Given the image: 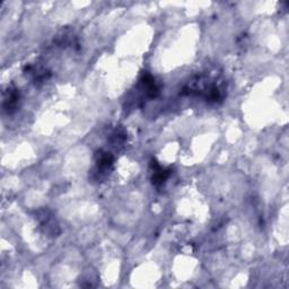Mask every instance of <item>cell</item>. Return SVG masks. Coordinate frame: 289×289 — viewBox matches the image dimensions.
I'll return each instance as SVG.
<instances>
[{
    "label": "cell",
    "mask_w": 289,
    "mask_h": 289,
    "mask_svg": "<svg viewBox=\"0 0 289 289\" xmlns=\"http://www.w3.org/2000/svg\"><path fill=\"white\" fill-rule=\"evenodd\" d=\"M151 165H153L154 167V174H153V178H151V180H153V184L156 186L164 184L167 178L170 177L171 170L163 169V167L156 161H153V164H151Z\"/></svg>",
    "instance_id": "obj_2"
},
{
    "label": "cell",
    "mask_w": 289,
    "mask_h": 289,
    "mask_svg": "<svg viewBox=\"0 0 289 289\" xmlns=\"http://www.w3.org/2000/svg\"><path fill=\"white\" fill-rule=\"evenodd\" d=\"M19 101V92L17 89H8L7 95L3 99V108L9 113L13 112L17 108Z\"/></svg>",
    "instance_id": "obj_3"
},
{
    "label": "cell",
    "mask_w": 289,
    "mask_h": 289,
    "mask_svg": "<svg viewBox=\"0 0 289 289\" xmlns=\"http://www.w3.org/2000/svg\"><path fill=\"white\" fill-rule=\"evenodd\" d=\"M113 163H114V157H113L112 154L103 150L97 153L96 167L97 171L101 172V173H107V172L110 171L113 166Z\"/></svg>",
    "instance_id": "obj_1"
}]
</instances>
